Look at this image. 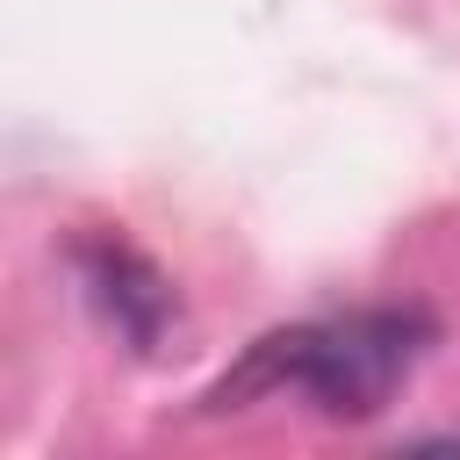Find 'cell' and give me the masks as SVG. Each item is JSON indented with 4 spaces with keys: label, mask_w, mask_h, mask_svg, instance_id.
Instances as JSON below:
<instances>
[{
    "label": "cell",
    "mask_w": 460,
    "mask_h": 460,
    "mask_svg": "<svg viewBox=\"0 0 460 460\" xmlns=\"http://www.w3.org/2000/svg\"><path fill=\"white\" fill-rule=\"evenodd\" d=\"M424 316L410 309H352L331 323H295L259 338L237 374L216 381L208 402H252V395H309L323 417H374L417 367Z\"/></svg>",
    "instance_id": "1"
},
{
    "label": "cell",
    "mask_w": 460,
    "mask_h": 460,
    "mask_svg": "<svg viewBox=\"0 0 460 460\" xmlns=\"http://www.w3.org/2000/svg\"><path fill=\"white\" fill-rule=\"evenodd\" d=\"M86 280H93V295L108 302V316H115L137 345L158 338V323H165V288H158V273H151L137 252L93 244V252H86Z\"/></svg>",
    "instance_id": "2"
}]
</instances>
